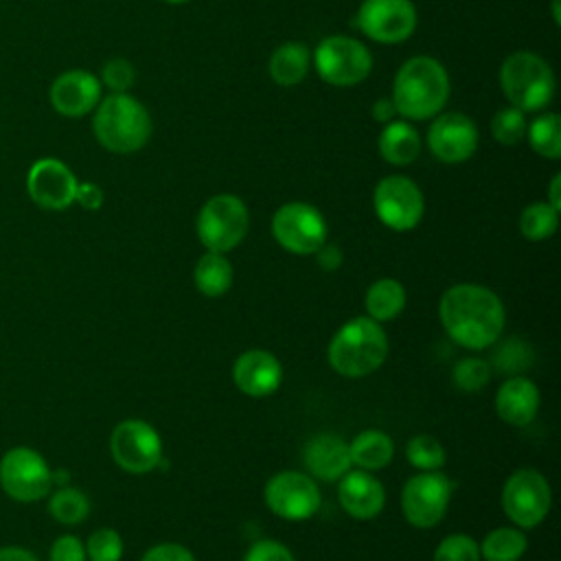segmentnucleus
I'll list each match as a JSON object with an SVG mask.
<instances>
[{
  "instance_id": "nucleus-32",
  "label": "nucleus",
  "mask_w": 561,
  "mask_h": 561,
  "mask_svg": "<svg viewBox=\"0 0 561 561\" xmlns=\"http://www.w3.org/2000/svg\"><path fill=\"white\" fill-rule=\"evenodd\" d=\"M405 458L419 471H438L445 465L447 454L438 438L430 434H416L405 445Z\"/></svg>"
},
{
  "instance_id": "nucleus-48",
  "label": "nucleus",
  "mask_w": 561,
  "mask_h": 561,
  "mask_svg": "<svg viewBox=\"0 0 561 561\" xmlns=\"http://www.w3.org/2000/svg\"><path fill=\"white\" fill-rule=\"evenodd\" d=\"M167 4H184V2H191V0H162Z\"/></svg>"
},
{
  "instance_id": "nucleus-6",
  "label": "nucleus",
  "mask_w": 561,
  "mask_h": 561,
  "mask_svg": "<svg viewBox=\"0 0 561 561\" xmlns=\"http://www.w3.org/2000/svg\"><path fill=\"white\" fill-rule=\"evenodd\" d=\"M311 64L318 77L333 88L362 83L373 70L370 48L351 35H327L311 50Z\"/></svg>"
},
{
  "instance_id": "nucleus-4",
  "label": "nucleus",
  "mask_w": 561,
  "mask_h": 561,
  "mask_svg": "<svg viewBox=\"0 0 561 561\" xmlns=\"http://www.w3.org/2000/svg\"><path fill=\"white\" fill-rule=\"evenodd\" d=\"M388 355V337L381 322L368 316H357L344 322L329 342L327 359L329 366L351 379L375 373Z\"/></svg>"
},
{
  "instance_id": "nucleus-39",
  "label": "nucleus",
  "mask_w": 561,
  "mask_h": 561,
  "mask_svg": "<svg viewBox=\"0 0 561 561\" xmlns=\"http://www.w3.org/2000/svg\"><path fill=\"white\" fill-rule=\"evenodd\" d=\"M243 561H296L287 546L274 539H261L245 552Z\"/></svg>"
},
{
  "instance_id": "nucleus-43",
  "label": "nucleus",
  "mask_w": 561,
  "mask_h": 561,
  "mask_svg": "<svg viewBox=\"0 0 561 561\" xmlns=\"http://www.w3.org/2000/svg\"><path fill=\"white\" fill-rule=\"evenodd\" d=\"M316 261L324 272H335L342 265V250L335 243L324 241L316 252Z\"/></svg>"
},
{
  "instance_id": "nucleus-26",
  "label": "nucleus",
  "mask_w": 561,
  "mask_h": 561,
  "mask_svg": "<svg viewBox=\"0 0 561 561\" xmlns=\"http://www.w3.org/2000/svg\"><path fill=\"white\" fill-rule=\"evenodd\" d=\"M193 280L199 294L208 298L224 296L232 287V263L221 252H210L199 256L193 270Z\"/></svg>"
},
{
  "instance_id": "nucleus-35",
  "label": "nucleus",
  "mask_w": 561,
  "mask_h": 561,
  "mask_svg": "<svg viewBox=\"0 0 561 561\" xmlns=\"http://www.w3.org/2000/svg\"><path fill=\"white\" fill-rule=\"evenodd\" d=\"M491 379V364L482 357H462L451 368V381L462 392H478Z\"/></svg>"
},
{
  "instance_id": "nucleus-18",
  "label": "nucleus",
  "mask_w": 561,
  "mask_h": 561,
  "mask_svg": "<svg viewBox=\"0 0 561 561\" xmlns=\"http://www.w3.org/2000/svg\"><path fill=\"white\" fill-rule=\"evenodd\" d=\"M103 96V85L96 75L83 68H70L57 75L48 88L50 107L66 118L92 114Z\"/></svg>"
},
{
  "instance_id": "nucleus-29",
  "label": "nucleus",
  "mask_w": 561,
  "mask_h": 561,
  "mask_svg": "<svg viewBox=\"0 0 561 561\" xmlns=\"http://www.w3.org/2000/svg\"><path fill=\"white\" fill-rule=\"evenodd\" d=\"M528 539L519 528L500 526L491 530L480 543V559L484 561H517L524 557Z\"/></svg>"
},
{
  "instance_id": "nucleus-31",
  "label": "nucleus",
  "mask_w": 561,
  "mask_h": 561,
  "mask_svg": "<svg viewBox=\"0 0 561 561\" xmlns=\"http://www.w3.org/2000/svg\"><path fill=\"white\" fill-rule=\"evenodd\" d=\"M48 513L55 522L75 526L81 524L90 513V500L83 491L75 486H61L57 489L48 500Z\"/></svg>"
},
{
  "instance_id": "nucleus-1",
  "label": "nucleus",
  "mask_w": 561,
  "mask_h": 561,
  "mask_svg": "<svg viewBox=\"0 0 561 561\" xmlns=\"http://www.w3.org/2000/svg\"><path fill=\"white\" fill-rule=\"evenodd\" d=\"M438 316L451 342L469 351L493 346L506 322V311L500 296L476 283H458L443 291Z\"/></svg>"
},
{
  "instance_id": "nucleus-23",
  "label": "nucleus",
  "mask_w": 561,
  "mask_h": 561,
  "mask_svg": "<svg viewBox=\"0 0 561 561\" xmlns=\"http://www.w3.org/2000/svg\"><path fill=\"white\" fill-rule=\"evenodd\" d=\"M379 156L394 167L412 164L421 153V134L412 125V121L394 118L381 125L379 140H377Z\"/></svg>"
},
{
  "instance_id": "nucleus-44",
  "label": "nucleus",
  "mask_w": 561,
  "mask_h": 561,
  "mask_svg": "<svg viewBox=\"0 0 561 561\" xmlns=\"http://www.w3.org/2000/svg\"><path fill=\"white\" fill-rule=\"evenodd\" d=\"M370 114H373V118H375L377 123H381V125H386V123H390V121L399 118L397 107H394V103H392V99H390V96H381V99H377V101L373 103Z\"/></svg>"
},
{
  "instance_id": "nucleus-3",
  "label": "nucleus",
  "mask_w": 561,
  "mask_h": 561,
  "mask_svg": "<svg viewBox=\"0 0 561 561\" xmlns=\"http://www.w3.org/2000/svg\"><path fill=\"white\" fill-rule=\"evenodd\" d=\"M149 110L129 92H107L92 112V134L112 153H136L151 138Z\"/></svg>"
},
{
  "instance_id": "nucleus-46",
  "label": "nucleus",
  "mask_w": 561,
  "mask_h": 561,
  "mask_svg": "<svg viewBox=\"0 0 561 561\" xmlns=\"http://www.w3.org/2000/svg\"><path fill=\"white\" fill-rule=\"evenodd\" d=\"M552 208L561 210V173H554L548 186V199H546Z\"/></svg>"
},
{
  "instance_id": "nucleus-34",
  "label": "nucleus",
  "mask_w": 561,
  "mask_h": 561,
  "mask_svg": "<svg viewBox=\"0 0 561 561\" xmlns=\"http://www.w3.org/2000/svg\"><path fill=\"white\" fill-rule=\"evenodd\" d=\"M526 127H528L526 112H522L515 105H506V107L497 110L495 116L491 118V134H493V138L500 145H506V147L522 142L524 136H526Z\"/></svg>"
},
{
  "instance_id": "nucleus-16",
  "label": "nucleus",
  "mask_w": 561,
  "mask_h": 561,
  "mask_svg": "<svg viewBox=\"0 0 561 561\" xmlns=\"http://www.w3.org/2000/svg\"><path fill=\"white\" fill-rule=\"evenodd\" d=\"M430 121L425 140L436 160L445 164H460L476 153L480 131L471 116L462 112H440Z\"/></svg>"
},
{
  "instance_id": "nucleus-37",
  "label": "nucleus",
  "mask_w": 561,
  "mask_h": 561,
  "mask_svg": "<svg viewBox=\"0 0 561 561\" xmlns=\"http://www.w3.org/2000/svg\"><path fill=\"white\" fill-rule=\"evenodd\" d=\"M99 81L107 92H129L136 81V68L125 57H112L101 66Z\"/></svg>"
},
{
  "instance_id": "nucleus-47",
  "label": "nucleus",
  "mask_w": 561,
  "mask_h": 561,
  "mask_svg": "<svg viewBox=\"0 0 561 561\" xmlns=\"http://www.w3.org/2000/svg\"><path fill=\"white\" fill-rule=\"evenodd\" d=\"M552 20L559 24V0H552Z\"/></svg>"
},
{
  "instance_id": "nucleus-12",
  "label": "nucleus",
  "mask_w": 561,
  "mask_h": 561,
  "mask_svg": "<svg viewBox=\"0 0 561 561\" xmlns=\"http://www.w3.org/2000/svg\"><path fill=\"white\" fill-rule=\"evenodd\" d=\"M412 0H362L353 26L377 44H401L416 28Z\"/></svg>"
},
{
  "instance_id": "nucleus-7",
  "label": "nucleus",
  "mask_w": 561,
  "mask_h": 561,
  "mask_svg": "<svg viewBox=\"0 0 561 561\" xmlns=\"http://www.w3.org/2000/svg\"><path fill=\"white\" fill-rule=\"evenodd\" d=\"M250 213L241 197L232 193H219L204 202L195 219V232L199 243L210 252H230L248 234Z\"/></svg>"
},
{
  "instance_id": "nucleus-8",
  "label": "nucleus",
  "mask_w": 561,
  "mask_h": 561,
  "mask_svg": "<svg viewBox=\"0 0 561 561\" xmlns=\"http://www.w3.org/2000/svg\"><path fill=\"white\" fill-rule=\"evenodd\" d=\"M0 486L15 502H39L50 493L53 469L37 449L18 445L0 458Z\"/></svg>"
},
{
  "instance_id": "nucleus-20",
  "label": "nucleus",
  "mask_w": 561,
  "mask_h": 561,
  "mask_svg": "<svg viewBox=\"0 0 561 561\" xmlns=\"http://www.w3.org/2000/svg\"><path fill=\"white\" fill-rule=\"evenodd\" d=\"M302 462L311 478L322 482H335L351 469L348 443L331 432L311 436L302 447Z\"/></svg>"
},
{
  "instance_id": "nucleus-5",
  "label": "nucleus",
  "mask_w": 561,
  "mask_h": 561,
  "mask_svg": "<svg viewBox=\"0 0 561 561\" xmlns=\"http://www.w3.org/2000/svg\"><path fill=\"white\" fill-rule=\"evenodd\" d=\"M554 72L533 50H515L500 66V88L506 101L522 112H541L554 96Z\"/></svg>"
},
{
  "instance_id": "nucleus-30",
  "label": "nucleus",
  "mask_w": 561,
  "mask_h": 561,
  "mask_svg": "<svg viewBox=\"0 0 561 561\" xmlns=\"http://www.w3.org/2000/svg\"><path fill=\"white\" fill-rule=\"evenodd\" d=\"M559 228V210L548 202H533L519 215V232L528 241H546Z\"/></svg>"
},
{
  "instance_id": "nucleus-17",
  "label": "nucleus",
  "mask_w": 561,
  "mask_h": 561,
  "mask_svg": "<svg viewBox=\"0 0 561 561\" xmlns=\"http://www.w3.org/2000/svg\"><path fill=\"white\" fill-rule=\"evenodd\" d=\"M75 171L59 158H37L26 171V193L31 202L44 210H66L75 204Z\"/></svg>"
},
{
  "instance_id": "nucleus-28",
  "label": "nucleus",
  "mask_w": 561,
  "mask_h": 561,
  "mask_svg": "<svg viewBox=\"0 0 561 561\" xmlns=\"http://www.w3.org/2000/svg\"><path fill=\"white\" fill-rule=\"evenodd\" d=\"M530 149L548 160H559L561 156V118L554 112H543L528 121L526 136Z\"/></svg>"
},
{
  "instance_id": "nucleus-13",
  "label": "nucleus",
  "mask_w": 561,
  "mask_h": 561,
  "mask_svg": "<svg viewBox=\"0 0 561 561\" xmlns=\"http://www.w3.org/2000/svg\"><path fill=\"white\" fill-rule=\"evenodd\" d=\"M454 482L438 471H419L412 476L401 491L403 517L416 528L436 526L449 506Z\"/></svg>"
},
{
  "instance_id": "nucleus-38",
  "label": "nucleus",
  "mask_w": 561,
  "mask_h": 561,
  "mask_svg": "<svg viewBox=\"0 0 561 561\" xmlns=\"http://www.w3.org/2000/svg\"><path fill=\"white\" fill-rule=\"evenodd\" d=\"M434 561H480V546L465 533L447 535L436 546Z\"/></svg>"
},
{
  "instance_id": "nucleus-41",
  "label": "nucleus",
  "mask_w": 561,
  "mask_h": 561,
  "mask_svg": "<svg viewBox=\"0 0 561 561\" xmlns=\"http://www.w3.org/2000/svg\"><path fill=\"white\" fill-rule=\"evenodd\" d=\"M140 561H195V554L182 546V543H173V541H164V543H156L151 546Z\"/></svg>"
},
{
  "instance_id": "nucleus-40",
  "label": "nucleus",
  "mask_w": 561,
  "mask_h": 561,
  "mask_svg": "<svg viewBox=\"0 0 561 561\" xmlns=\"http://www.w3.org/2000/svg\"><path fill=\"white\" fill-rule=\"evenodd\" d=\"M48 557H50V561H85L88 559L85 557V546L75 535L57 537L50 546Z\"/></svg>"
},
{
  "instance_id": "nucleus-27",
  "label": "nucleus",
  "mask_w": 561,
  "mask_h": 561,
  "mask_svg": "<svg viewBox=\"0 0 561 561\" xmlns=\"http://www.w3.org/2000/svg\"><path fill=\"white\" fill-rule=\"evenodd\" d=\"M364 307L375 322H388L403 311L405 287L397 278H379L366 289Z\"/></svg>"
},
{
  "instance_id": "nucleus-25",
  "label": "nucleus",
  "mask_w": 561,
  "mask_h": 561,
  "mask_svg": "<svg viewBox=\"0 0 561 561\" xmlns=\"http://www.w3.org/2000/svg\"><path fill=\"white\" fill-rule=\"evenodd\" d=\"M351 462L364 471H377L390 465L394 456V443L386 432L364 430L348 445Z\"/></svg>"
},
{
  "instance_id": "nucleus-9",
  "label": "nucleus",
  "mask_w": 561,
  "mask_h": 561,
  "mask_svg": "<svg viewBox=\"0 0 561 561\" xmlns=\"http://www.w3.org/2000/svg\"><path fill=\"white\" fill-rule=\"evenodd\" d=\"M274 241L291 254H313L329 234L322 213L307 202H287L272 215Z\"/></svg>"
},
{
  "instance_id": "nucleus-24",
  "label": "nucleus",
  "mask_w": 561,
  "mask_h": 561,
  "mask_svg": "<svg viewBox=\"0 0 561 561\" xmlns=\"http://www.w3.org/2000/svg\"><path fill=\"white\" fill-rule=\"evenodd\" d=\"M311 68V50L302 42H283L270 55L267 72L280 88L298 85Z\"/></svg>"
},
{
  "instance_id": "nucleus-10",
  "label": "nucleus",
  "mask_w": 561,
  "mask_h": 561,
  "mask_svg": "<svg viewBox=\"0 0 561 561\" xmlns=\"http://www.w3.org/2000/svg\"><path fill=\"white\" fill-rule=\"evenodd\" d=\"M373 208L386 228L405 232L421 224L425 197L414 180L405 175H386L373 191Z\"/></svg>"
},
{
  "instance_id": "nucleus-22",
  "label": "nucleus",
  "mask_w": 561,
  "mask_h": 561,
  "mask_svg": "<svg viewBox=\"0 0 561 561\" xmlns=\"http://www.w3.org/2000/svg\"><path fill=\"white\" fill-rule=\"evenodd\" d=\"M539 410V388L524 375L508 377L495 394L497 416L515 427L528 425Z\"/></svg>"
},
{
  "instance_id": "nucleus-36",
  "label": "nucleus",
  "mask_w": 561,
  "mask_h": 561,
  "mask_svg": "<svg viewBox=\"0 0 561 561\" xmlns=\"http://www.w3.org/2000/svg\"><path fill=\"white\" fill-rule=\"evenodd\" d=\"M85 557L90 561H121L123 539L114 528H99L88 537Z\"/></svg>"
},
{
  "instance_id": "nucleus-21",
  "label": "nucleus",
  "mask_w": 561,
  "mask_h": 561,
  "mask_svg": "<svg viewBox=\"0 0 561 561\" xmlns=\"http://www.w3.org/2000/svg\"><path fill=\"white\" fill-rule=\"evenodd\" d=\"M337 500L351 517L373 519L383 511L386 491L370 471L348 469L337 482Z\"/></svg>"
},
{
  "instance_id": "nucleus-15",
  "label": "nucleus",
  "mask_w": 561,
  "mask_h": 561,
  "mask_svg": "<svg viewBox=\"0 0 561 561\" xmlns=\"http://www.w3.org/2000/svg\"><path fill=\"white\" fill-rule=\"evenodd\" d=\"M263 500L274 515L287 522H305L320 508V489L307 473L278 471L265 482Z\"/></svg>"
},
{
  "instance_id": "nucleus-45",
  "label": "nucleus",
  "mask_w": 561,
  "mask_h": 561,
  "mask_svg": "<svg viewBox=\"0 0 561 561\" xmlns=\"http://www.w3.org/2000/svg\"><path fill=\"white\" fill-rule=\"evenodd\" d=\"M0 561H39L31 550L20 546H2L0 548Z\"/></svg>"
},
{
  "instance_id": "nucleus-2",
  "label": "nucleus",
  "mask_w": 561,
  "mask_h": 561,
  "mask_svg": "<svg viewBox=\"0 0 561 561\" xmlns=\"http://www.w3.org/2000/svg\"><path fill=\"white\" fill-rule=\"evenodd\" d=\"M449 90L445 66L430 55H416L399 66L390 99L399 118L430 121L447 105Z\"/></svg>"
},
{
  "instance_id": "nucleus-14",
  "label": "nucleus",
  "mask_w": 561,
  "mask_h": 561,
  "mask_svg": "<svg viewBox=\"0 0 561 561\" xmlns=\"http://www.w3.org/2000/svg\"><path fill=\"white\" fill-rule=\"evenodd\" d=\"M110 451L123 471L147 473L162 462V438L147 421L127 419L112 430Z\"/></svg>"
},
{
  "instance_id": "nucleus-19",
  "label": "nucleus",
  "mask_w": 561,
  "mask_h": 561,
  "mask_svg": "<svg viewBox=\"0 0 561 561\" xmlns=\"http://www.w3.org/2000/svg\"><path fill=\"white\" fill-rule=\"evenodd\" d=\"M234 386L254 399L270 397L283 381V366L274 353L263 348H250L234 359L232 366Z\"/></svg>"
},
{
  "instance_id": "nucleus-11",
  "label": "nucleus",
  "mask_w": 561,
  "mask_h": 561,
  "mask_svg": "<svg viewBox=\"0 0 561 561\" xmlns=\"http://www.w3.org/2000/svg\"><path fill=\"white\" fill-rule=\"evenodd\" d=\"M552 502V491L543 473L535 469L513 471L502 486V508L519 528L539 526Z\"/></svg>"
},
{
  "instance_id": "nucleus-33",
  "label": "nucleus",
  "mask_w": 561,
  "mask_h": 561,
  "mask_svg": "<svg viewBox=\"0 0 561 561\" xmlns=\"http://www.w3.org/2000/svg\"><path fill=\"white\" fill-rule=\"evenodd\" d=\"M491 362L500 373L519 375L522 370H526L533 364V348L526 340L511 335V337L502 340V344L495 348Z\"/></svg>"
},
{
  "instance_id": "nucleus-42",
  "label": "nucleus",
  "mask_w": 561,
  "mask_h": 561,
  "mask_svg": "<svg viewBox=\"0 0 561 561\" xmlns=\"http://www.w3.org/2000/svg\"><path fill=\"white\" fill-rule=\"evenodd\" d=\"M105 202V193L94 182H79L75 193V204H79L85 210H99Z\"/></svg>"
}]
</instances>
